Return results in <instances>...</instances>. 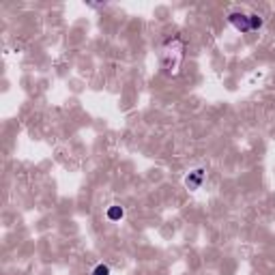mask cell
<instances>
[{"label": "cell", "mask_w": 275, "mask_h": 275, "mask_svg": "<svg viewBox=\"0 0 275 275\" xmlns=\"http://www.w3.org/2000/svg\"><path fill=\"white\" fill-rule=\"evenodd\" d=\"M183 50H185V45H183V41L179 39V37L170 39L164 47H161L159 63H161V69H164L168 75L179 73L181 63H183V58H185V52H183Z\"/></svg>", "instance_id": "6da1fadb"}, {"label": "cell", "mask_w": 275, "mask_h": 275, "mask_svg": "<svg viewBox=\"0 0 275 275\" xmlns=\"http://www.w3.org/2000/svg\"><path fill=\"white\" fill-rule=\"evenodd\" d=\"M228 21L239 32H254V30L262 28V18H258V15L241 13V11H230V13H228Z\"/></svg>", "instance_id": "7a4b0ae2"}, {"label": "cell", "mask_w": 275, "mask_h": 275, "mask_svg": "<svg viewBox=\"0 0 275 275\" xmlns=\"http://www.w3.org/2000/svg\"><path fill=\"white\" fill-rule=\"evenodd\" d=\"M204 176H207V170H204V168H196V170H191L190 174L185 176V187H187V190H191V191L200 190V185H202Z\"/></svg>", "instance_id": "3957f363"}, {"label": "cell", "mask_w": 275, "mask_h": 275, "mask_svg": "<svg viewBox=\"0 0 275 275\" xmlns=\"http://www.w3.org/2000/svg\"><path fill=\"white\" fill-rule=\"evenodd\" d=\"M123 215H125V211H123L121 207H110V209H107V219H112V222L121 219Z\"/></svg>", "instance_id": "277c9868"}, {"label": "cell", "mask_w": 275, "mask_h": 275, "mask_svg": "<svg viewBox=\"0 0 275 275\" xmlns=\"http://www.w3.org/2000/svg\"><path fill=\"white\" fill-rule=\"evenodd\" d=\"M93 275H110V267H107V265H104V262H101V265H97V267H95Z\"/></svg>", "instance_id": "5b68a950"}]
</instances>
